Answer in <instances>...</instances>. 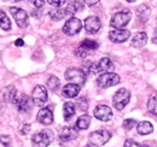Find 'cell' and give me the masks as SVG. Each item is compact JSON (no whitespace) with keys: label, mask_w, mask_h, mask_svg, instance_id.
Here are the masks:
<instances>
[{"label":"cell","mask_w":157,"mask_h":147,"mask_svg":"<svg viewBox=\"0 0 157 147\" xmlns=\"http://www.w3.org/2000/svg\"><path fill=\"white\" fill-rule=\"evenodd\" d=\"M85 2L88 5V6H94L99 2V0H85Z\"/></svg>","instance_id":"d590c367"},{"label":"cell","mask_w":157,"mask_h":147,"mask_svg":"<svg viewBox=\"0 0 157 147\" xmlns=\"http://www.w3.org/2000/svg\"><path fill=\"white\" fill-rule=\"evenodd\" d=\"M81 45H83V46H85L86 48H88L90 51H94V50L98 48V43H97L96 41H93V40H88V39L83 40V42H82Z\"/></svg>","instance_id":"f1b7e54d"},{"label":"cell","mask_w":157,"mask_h":147,"mask_svg":"<svg viewBox=\"0 0 157 147\" xmlns=\"http://www.w3.org/2000/svg\"><path fill=\"white\" fill-rule=\"evenodd\" d=\"M123 147H140V145L138 144L137 141H134V140H132V139H128V140H126Z\"/></svg>","instance_id":"d6a6232c"},{"label":"cell","mask_w":157,"mask_h":147,"mask_svg":"<svg viewBox=\"0 0 157 147\" xmlns=\"http://www.w3.org/2000/svg\"><path fill=\"white\" fill-rule=\"evenodd\" d=\"M137 130L140 135H149V134H151L154 131V127H152V124L150 122L143 121V122L138 123Z\"/></svg>","instance_id":"ffe728a7"},{"label":"cell","mask_w":157,"mask_h":147,"mask_svg":"<svg viewBox=\"0 0 157 147\" xmlns=\"http://www.w3.org/2000/svg\"><path fill=\"white\" fill-rule=\"evenodd\" d=\"M120 81H121V78L117 74L104 73L97 78V85L100 88H109V87H113V86L120 83Z\"/></svg>","instance_id":"3957f363"},{"label":"cell","mask_w":157,"mask_h":147,"mask_svg":"<svg viewBox=\"0 0 157 147\" xmlns=\"http://www.w3.org/2000/svg\"><path fill=\"white\" fill-rule=\"evenodd\" d=\"M32 100L36 106H44L47 101V89L44 86H35L32 94Z\"/></svg>","instance_id":"52a82bcc"},{"label":"cell","mask_w":157,"mask_h":147,"mask_svg":"<svg viewBox=\"0 0 157 147\" xmlns=\"http://www.w3.org/2000/svg\"><path fill=\"white\" fill-rule=\"evenodd\" d=\"M152 42L155 43V45H157V35L155 37H154V40H152Z\"/></svg>","instance_id":"f35d334b"},{"label":"cell","mask_w":157,"mask_h":147,"mask_svg":"<svg viewBox=\"0 0 157 147\" xmlns=\"http://www.w3.org/2000/svg\"><path fill=\"white\" fill-rule=\"evenodd\" d=\"M0 27L1 29L4 30H10L11 29V22H10V18L7 17V15L0 10Z\"/></svg>","instance_id":"d4e9b609"},{"label":"cell","mask_w":157,"mask_h":147,"mask_svg":"<svg viewBox=\"0 0 157 147\" xmlns=\"http://www.w3.org/2000/svg\"><path fill=\"white\" fill-rule=\"evenodd\" d=\"M110 138H111L110 131H108V130H97V131H93V133L90 134L88 140H90V144L93 145V146H103L110 140Z\"/></svg>","instance_id":"5b68a950"},{"label":"cell","mask_w":157,"mask_h":147,"mask_svg":"<svg viewBox=\"0 0 157 147\" xmlns=\"http://www.w3.org/2000/svg\"><path fill=\"white\" fill-rule=\"evenodd\" d=\"M129 99H131V92L126 88H121L115 93V95L113 98V104H114L115 109L122 110L129 103Z\"/></svg>","instance_id":"277c9868"},{"label":"cell","mask_w":157,"mask_h":147,"mask_svg":"<svg viewBox=\"0 0 157 147\" xmlns=\"http://www.w3.org/2000/svg\"><path fill=\"white\" fill-rule=\"evenodd\" d=\"M11 145V138L9 135H1L0 136V147H10Z\"/></svg>","instance_id":"4dcf8cb0"},{"label":"cell","mask_w":157,"mask_h":147,"mask_svg":"<svg viewBox=\"0 0 157 147\" xmlns=\"http://www.w3.org/2000/svg\"><path fill=\"white\" fill-rule=\"evenodd\" d=\"M90 124H91V116H88V115L80 116L76 121V128L78 130H86L90 127Z\"/></svg>","instance_id":"7402d4cb"},{"label":"cell","mask_w":157,"mask_h":147,"mask_svg":"<svg viewBox=\"0 0 157 147\" xmlns=\"http://www.w3.org/2000/svg\"><path fill=\"white\" fill-rule=\"evenodd\" d=\"M140 147H150V146H147V145H140Z\"/></svg>","instance_id":"b9f144b4"},{"label":"cell","mask_w":157,"mask_h":147,"mask_svg":"<svg viewBox=\"0 0 157 147\" xmlns=\"http://www.w3.org/2000/svg\"><path fill=\"white\" fill-rule=\"evenodd\" d=\"M65 16H68L67 10L65 9H60V7H57L56 10H52L50 12V17L53 21H60V19L64 18Z\"/></svg>","instance_id":"603a6c76"},{"label":"cell","mask_w":157,"mask_h":147,"mask_svg":"<svg viewBox=\"0 0 157 147\" xmlns=\"http://www.w3.org/2000/svg\"><path fill=\"white\" fill-rule=\"evenodd\" d=\"M75 105L71 101H67L63 105V115H64V119L65 121H70V118L75 115Z\"/></svg>","instance_id":"44dd1931"},{"label":"cell","mask_w":157,"mask_h":147,"mask_svg":"<svg viewBox=\"0 0 157 147\" xmlns=\"http://www.w3.org/2000/svg\"><path fill=\"white\" fill-rule=\"evenodd\" d=\"M78 136V131L73 127H64L59 134V139L63 142H68L71 140H75Z\"/></svg>","instance_id":"9a60e30c"},{"label":"cell","mask_w":157,"mask_h":147,"mask_svg":"<svg viewBox=\"0 0 157 147\" xmlns=\"http://www.w3.org/2000/svg\"><path fill=\"white\" fill-rule=\"evenodd\" d=\"M6 1H13V2H16V1H20V0H6Z\"/></svg>","instance_id":"ab89813d"},{"label":"cell","mask_w":157,"mask_h":147,"mask_svg":"<svg viewBox=\"0 0 157 147\" xmlns=\"http://www.w3.org/2000/svg\"><path fill=\"white\" fill-rule=\"evenodd\" d=\"M47 1H48V4H50V5L56 6V7H60V6H63V5H64V2H65V0H47Z\"/></svg>","instance_id":"836d02e7"},{"label":"cell","mask_w":157,"mask_h":147,"mask_svg":"<svg viewBox=\"0 0 157 147\" xmlns=\"http://www.w3.org/2000/svg\"><path fill=\"white\" fill-rule=\"evenodd\" d=\"M62 93L67 98H74L80 93V86L75 85V83H68V85H65L63 87Z\"/></svg>","instance_id":"e0dca14e"},{"label":"cell","mask_w":157,"mask_h":147,"mask_svg":"<svg viewBox=\"0 0 157 147\" xmlns=\"http://www.w3.org/2000/svg\"><path fill=\"white\" fill-rule=\"evenodd\" d=\"M132 18V12L129 10H122L113 16L110 21V25L115 29H123Z\"/></svg>","instance_id":"6da1fadb"},{"label":"cell","mask_w":157,"mask_h":147,"mask_svg":"<svg viewBox=\"0 0 157 147\" xmlns=\"http://www.w3.org/2000/svg\"><path fill=\"white\" fill-rule=\"evenodd\" d=\"M149 12H150V10H149V7H146L145 5H141V6H139L137 9L138 16H139V17L141 16V18H143V15H145V17H147V16H149Z\"/></svg>","instance_id":"1f68e13d"},{"label":"cell","mask_w":157,"mask_h":147,"mask_svg":"<svg viewBox=\"0 0 157 147\" xmlns=\"http://www.w3.org/2000/svg\"><path fill=\"white\" fill-rule=\"evenodd\" d=\"M136 126H138L137 121L136 119H132V118H128V119H124V122H123V128L127 129V130H131V129H133Z\"/></svg>","instance_id":"f546056e"},{"label":"cell","mask_w":157,"mask_h":147,"mask_svg":"<svg viewBox=\"0 0 157 147\" xmlns=\"http://www.w3.org/2000/svg\"><path fill=\"white\" fill-rule=\"evenodd\" d=\"M98 66V73H113L114 70V64L109 58H101L97 63Z\"/></svg>","instance_id":"ac0fdd59"},{"label":"cell","mask_w":157,"mask_h":147,"mask_svg":"<svg viewBox=\"0 0 157 147\" xmlns=\"http://www.w3.org/2000/svg\"><path fill=\"white\" fill-rule=\"evenodd\" d=\"M83 73L86 75H94V74L98 73V66H97V63H93V62H86L83 64Z\"/></svg>","instance_id":"cb8c5ba5"},{"label":"cell","mask_w":157,"mask_h":147,"mask_svg":"<svg viewBox=\"0 0 157 147\" xmlns=\"http://www.w3.org/2000/svg\"><path fill=\"white\" fill-rule=\"evenodd\" d=\"M10 12L12 15L13 19L16 21L17 25L21 28H25L28 24H29V17H28V13L20 7H10Z\"/></svg>","instance_id":"ba28073f"},{"label":"cell","mask_w":157,"mask_h":147,"mask_svg":"<svg viewBox=\"0 0 157 147\" xmlns=\"http://www.w3.org/2000/svg\"><path fill=\"white\" fill-rule=\"evenodd\" d=\"M16 107L22 112H27L30 110V99L25 95V94H20L17 93V95L15 96L13 101H12Z\"/></svg>","instance_id":"7c38bea8"},{"label":"cell","mask_w":157,"mask_h":147,"mask_svg":"<svg viewBox=\"0 0 157 147\" xmlns=\"http://www.w3.org/2000/svg\"><path fill=\"white\" fill-rule=\"evenodd\" d=\"M146 42H147V35H146V33H143V32L136 34L134 37L132 39V46L137 47V48H140V47L145 46Z\"/></svg>","instance_id":"d6986e66"},{"label":"cell","mask_w":157,"mask_h":147,"mask_svg":"<svg viewBox=\"0 0 157 147\" xmlns=\"http://www.w3.org/2000/svg\"><path fill=\"white\" fill-rule=\"evenodd\" d=\"M126 1H128V2H134L136 0H126Z\"/></svg>","instance_id":"60d3db41"},{"label":"cell","mask_w":157,"mask_h":147,"mask_svg":"<svg viewBox=\"0 0 157 147\" xmlns=\"http://www.w3.org/2000/svg\"><path fill=\"white\" fill-rule=\"evenodd\" d=\"M131 36L129 30L127 29H114L109 33V37L113 42L115 43H120V42H124L127 41Z\"/></svg>","instance_id":"30bf717a"},{"label":"cell","mask_w":157,"mask_h":147,"mask_svg":"<svg viewBox=\"0 0 157 147\" xmlns=\"http://www.w3.org/2000/svg\"><path fill=\"white\" fill-rule=\"evenodd\" d=\"M147 110L157 116V95H151L147 100Z\"/></svg>","instance_id":"484cf974"},{"label":"cell","mask_w":157,"mask_h":147,"mask_svg":"<svg viewBox=\"0 0 157 147\" xmlns=\"http://www.w3.org/2000/svg\"><path fill=\"white\" fill-rule=\"evenodd\" d=\"M81 28H82L81 21L76 18V17H71V18H69L65 22V24L63 27V33L69 35V36H71V35L78 34V32L81 30Z\"/></svg>","instance_id":"9c48e42d"},{"label":"cell","mask_w":157,"mask_h":147,"mask_svg":"<svg viewBox=\"0 0 157 147\" xmlns=\"http://www.w3.org/2000/svg\"><path fill=\"white\" fill-rule=\"evenodd\" d=\"M29 2H32L36 9H40V7H42L44 6V4H45V1L44 0H28Z\"/></svg>","instance_id":"e575fe53"},{"label":"cell","mask_w":157,"mask_h":147,"mask_svg":"<svg viewBox=\"0 0 157 147\" xmlns=\"http://www.w3.org/2000/svg\"><path fill=\"white\" fill-rule=\"evenodd\" d=\"M53 140V134L48 129H44L42 131L36 133L32 138V144L34 147H47Z\"/></svg>","instance_id":"7a4b0ae2"},{"label":"cell","mask_w":157,"mask_h":147,"mask_svg":"<svg viewBox=\"0 0 157 147\" xmlns=\"http://www.w3.org/2000/svg\"><path fill=\"white\" fill-rule=\"evenodd\" d=\"M156 22H157V18H156Z\"/></svg>","instance_id":"7bdbcfd3"},{"label":"cell","mask_w":157,"mask_h":147,"mask_svg":"<svg viewBox=\"0 0 157 147\" xmlns=\"http://www.w3.org/2000/svg\"><path fill=\"white\" fill-rule=\"evenodd\" d=\"M94 117L97 119H99V121L108 122L113 117V111H111V109L109 106H106V105H98L94 109Z\"/></svg>","instance_id":"8fae6325"},{"label":"cell","mask_w":157,"mask_h":147,"mask_svg":"<svg viewBox=\"0 0 157 147\" xmlns=\"http://www.w3.org/2000/svg\"><path fill=\"white\" fill-rule=\"evenodd\" d=\"M65 78L70 83H75L78 86H82L86 82V74L83 70L78 69V68H70L65 71Z\"/></svg>","instance_id":"8992f818"},{"label":"cell","mask_w":157,"mask_h":147,"mask_svg":"<svg viewBox=\"0 0 157 147\" xmlns=\"http://www.w3.org/2000/svg\"><path fill=\"white\" fill-rule=\"evenodd\" d=\"M59 85H60V82H59L57 76H50V78L47 80V87H48V89H51L53 92L58 89Z\"/></svg>","instance_id":"4316f807"},{"label":"cell","mask_w":157,"mask_h":147,"mask_svg":"<svg viewBox=\"0 0 157 147\" xmlns=\"http://www.w3.org/2000/svg\"><path fill=\"white\" fill-rule=\"evenodd\" d=\"M101 27V23H100V19L96 16H91V17H87L85 19V29L87 33L90 34H94L97 33Z\"/></svg>","instance_id":"5bb4252c"},{"label":"cell","mask_w":157,"mask_h":147,"mask_svg":"<svg viewBox=\"0 0 157 147\" xmlns=\"http://www.w3.org/2000/svg\"><path fill=\"white\" fill-rule=\"evenodd\" d=\"M29 131H30V126H29V124L23 126V128H22V134H28Z\"/></svg>","instance_id":"8d00e7d4"},{"label":"cell","mask_w":157,"mask_h":147,"mask_svg":"<svg viewBox=\"0 0 157 147\" xmlns=\"http://www.w3.org/2000/svg\"><path fill=\"white\" fill-rule=\"evenodd\" d=\"M85 7V4L82 0H70V2L67 5L65 10H67V13L68 15H75L80 11H82Z\"/></svg>","instance_id":"2e32d148"},{"label":"cell","mask_w":157,"mask_h":147,"mask_svg":"<svg viewBox=\"0 0 157 147\" xmlns=\"http://www.w3.org/2000/svg\"><path fill=\"white\" fill-rule=\"evenodd\" d=\"M38 122L44 124V126H50L52 122H53V113L52 110L50 107H44V109H40V111L38 112Z\"/></svg>","instance_id":"4fadbf2b"},{"label":"cell","mask_w":157,"mask_h":147,"mask_svg":"<svg viewBox=\"0 0 157 147\" xmlns=\"http://www.w3.org/2000/svg\"><path fill=\"white\" fill-rule=\"evenodd\" d=\"M15 45H16V46H23V45H24V42H23V40H22V39H17V40H16V42H15Z\"/></svg>","instance_id":"74e56055"},{"label":"cell","mask_w":157,"mask_h":147,"mask_svg":"<svg viewBox=\"0 0 157 147\" xmlns=\"http://www.w3.org/2000/svg\"><path fill=\"white\" fill-rule=\"evenodd\" d=\"M91 52H92V51H90L88 48H86L83 45H80L78 48H76V51H75V55H78V58H82V59H83V58H86L87 55H90Z\"/></svg>","instance_id":"83f0119b"}]
</instances>
